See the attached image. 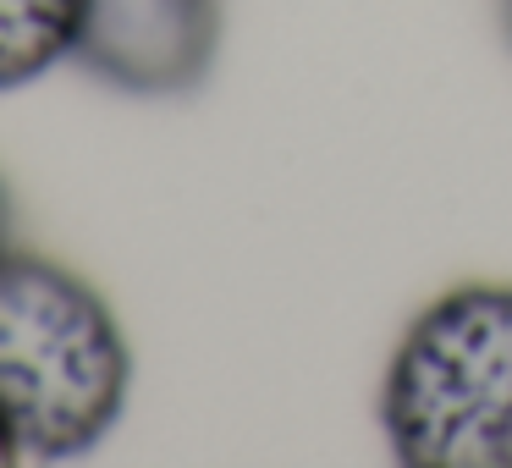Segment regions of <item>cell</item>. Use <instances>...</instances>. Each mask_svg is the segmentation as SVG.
Wrapping results in <instances>:
<instances>
[{
	"mask_svg": "<svg viewBox=\"0 0 512 468\" xmlns=\"http://www.w3.org/2000/svg\"><path fill=\"white\" fill-rule=\"evenodd\" d=\"M221 28V0H89L72 61L116 94L182 100L210 83Z\"/></svg>",
	"mask_w": 512,
	"mask_h": 468,
	"instance_id": "3",
	"label": "cell"
},
{
	"mask_svg": "<svg viewBox=\"0 0 512 468\" xmlns=\"http://www.w3.org/2000/svg\"><path fill=\"white\" fill-rule=\"evenodd\" d=\"M89 0H0V94L72 61Z\"/></svg>",
	"mask_w": 512,
	"mask_h": 468,
	"instance_id": "4",
	"label": "cell"
},
{
	"mask_svg": "<svg viewBox=\"0 0 512 468\" xmlns=\"http://www.w3.org/2000/svg\"><path fill=\"white\" fill-rule=\"evenodd\" d=\"M496 23H501V39L512 50V0H496Z\"/></svg>",
	"mask_w": 512,
	"mask_h": 468,
	"instance_id": "7",
	"label": "cell"
},
{
	"mask_svg": "<svg viewBox=\"0 0 512 468\" xmlns=\"http://www.w3.org/2000/svg\"><path fill=\"white\" fill-rule=\"evenodd\" d=\"M12 248V188H6V177H0V254Z\"/></svg>",
	"mask_w": 512,
	"mask_h": 468,
	"instance_id": "5",
	"label": "cell"
},
{
	"mask_svg": "<svg viewBox=\"0 0 512 468\" xmlns=\"http://www.w3.org/2000/svg\"><path fill=\"white\" fill-rule=\"evenodd\" d=\"M380 430L402 468H512V281H463L413 314Z\"/></svg>",
	"mask_w": 512,
	"mask_h": 468,
	"instance_id": "2",
	"label": "cell"
},
{
	"mask_svg": "<svg viewBox=\"0 0 512 468\" xmlns=\"http://www.w3.org/2000/svg\"><path fill=\"white\" fill-rule=\"evenodd\" d=\"M12 463H23V452H17L12 430H6V419H0V468H12Z\"/></svg>",
	"mask_w": 512,
	"mask_h": 468,
	"instance_id": "6",
	"label": "cell"
},
{
	"mask_svg": "<svg viewBox=\"0 0 512 468\" xmlns=\"http://www.w3.org/2000/svg\"><path fill=\"white\" fill-rule=\"evenodd\" d=\"M133 391V347L72 265L0 254V419L34 463L83 457L116 430Z\"/></svg>",
	"mask_w": 512,
	"mask_h": 468,
	"instance_id": "1",
	"label": "cell"
}]
</instances>
